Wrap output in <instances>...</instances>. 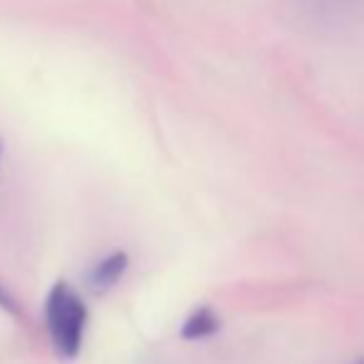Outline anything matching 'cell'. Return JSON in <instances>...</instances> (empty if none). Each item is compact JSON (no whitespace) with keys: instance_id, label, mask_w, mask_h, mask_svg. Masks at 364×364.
<instances>
[{"instance_id":"obj_5","label":"cell","mask_w":364,"mask_h":364,"mask_svg":"<svg viewBox=\"0 0 364 364\" xmlns=\"http://www.w3.org/2000/svg\"><path fill=\"white\" fill-rule=\"evenodd\" d=\"M357 364H364V360H357Z\"/></svg>"},{"instance_id":"obj_3","label":"cell","mask_w":364,"mask_h":364,"mask_svg":"<svg viewBox=\"0 0 364 364\" xmlns=\"http://www.w3.org/2000/svg\"><path fill=\"white\" fill-rule=\"evenodd\" d=\"M220 330V317L216 315V310L208 305H201L198 310H193L191 315L183 320L181 325V340L196 342V340H206L213 337Z\"/></svg>"},{"instance_id":"obj_2","label":"cell","mask_w":364,"mask_h":364,"mask_svg":"<svg viewBox=\"0 0 364 364\" xmlns=\"http://www.w3.org/2000/svg\"><path fill=\"white\" fill-rule=\"evenodd\" d=\"M127 268H129V255H127L124 250H117V253L102 258L100 263L90 270V275H87V285H90L92 292L102 295V292L112 290L122 278H124Z\"/></svg>"},{"instance_id":"obj_4","label":"cell","mask_w":364,"mask_h":364,"mask_svg":"<svg viewBox=\"0 0 364 364\" xmlns=\"http://www.w3.org/2000/svg\"><path fill=\"white\" fill-rule=\"evenodd\" d=\"M0 156H3V139H0Z\"/></svg>"},{"instance_id":"obj_1","label":"cell","mask_w":364,"mask_h":364,"mask_svg":"<svg viewBox=\"0 0 364 364\" xmlns=\"http://www.w3.org/2000/svg\"><path fill=\"white\" fill-rule=\"evenodd\" d=\"M87 305L73 285L60 280L53 285L45 302V320H48L50 340L63 360H75L80 355L87 327Z\"/></svg>"}]
</instances>
